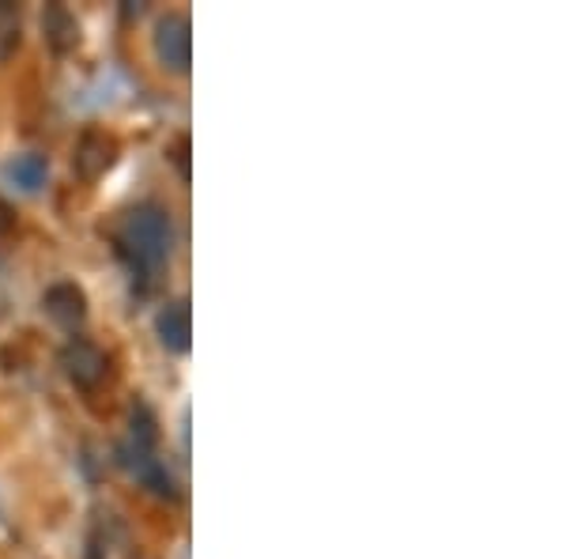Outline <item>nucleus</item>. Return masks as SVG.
Returning <instances> with one entry per match:
<instances>
[{
	"label": "nucleus",
	"instance_id": "obj_4",
	"mask_svg": "<svg viewBox=\"0 0 566 559\" xmlns=\"http://www.w3.org/2000/svg\"><path fill=\"white\" fill-rule=\"evenodd\" d=\"M117 155H122V148H117L114 136L103 130H87L76 141V152H72V170H76L84 182H98L114 170Z\"/></svg>",
	"mask_w": 566,
	"mask_h": 559
},
{
	"label": "nucleus",
	"instance_id": "obj_3",
	"mask_svg": "<svg viewBox=\"0 0 566 559\" xmlns=\"http://www.w3.org/2000/svg\"><path fill=\"white\" fill-rule=\"evenodd\" d=\"M155 58L167 72H189L193 65V23L186 12H167L155 23Z\"/></svg>",
	"mask_w": 566,
	"mask_h": 559
},
{
	"label": "nucleus",
	"instance_id": "obj_1",
	"mask_svg": "<svg viewBox=\"0 0 566 559\" xmlns=\"http://www.w3.org/2000/svg\"><path fill=\"white\" fill-rule=\"evenodd\" d=\"M117 258L129 265L133 283L140 280V291H151V283L163 277L175 250V224L159 200H144L125 213L122 227L114 235Z\"/></svg>",
	"mask_w": 566,
	"mask_h": 559
},
{
	"label": "nucleus",
	"instance_id": "obj_9",
	"mask_svg": "<svg viewBox=\"0 0 566 559\" xmlns=\"http://www.w3.org/2000/svg\"><path fill=\"white\" fill-rule=\"evenodd\" d=\"M8 178L15 182L20 189H27V194H34V189H42L45 186V174H50V159L45 155H15L12 163L4 167Z\"/></svg>",
	"mask_w": 566,
	"mask_h": 559
},
{
	"label": "nucleus",
	"instance_id": "obj_8",
	"mask_svg": "<svg viewBox=\"0 0 566 559\" xmlns=\"http://www.w3.org/2000/svg\"><path fill=\"white\" fill-rule=\"evenodd\" d=\"M23 45V8L15 0H0V65L15 58Z\"/></svg>",
	"mask_w": 566,
	"mask_h": 559
},
{
	"label": "nucleus",
	"instance_id": "obj_11",
	"mask_svg": "<svg viewBox=\"0 0 566 559\" xmlns=\"http://www.w3.org/2000/svg\"><path fill=\"white\" fill-rule=\"evenodd\" d=\"M167 155H170V163H175V167H178L181 178L189 182V136H178L175 148H170Z\"/></svg>",
	"mask_w": 566,
	"mask_h": 559
},
{
	"label": "nucleus",
	"instance_id": "obj_5",
	"mask_svg": "<svg viewBox=\"0 0 566 559\" xmlns=\"http://www.w3.org/2000/svg\"><path fill=\"white\" fill-rule=\"evenodd\" d=\"M42 310H45V318H50L53 325L76 333V329L87 322V291L80 288V283H72V280H57V283H50V288H45Z\"/></svg>",
	"mask_w": 566,
	"mask_h": 559
},
{
	"label": "nucleus",
	"instance_id": "obj_2",
	"mask_svg": "<svg viewBox=\"0 0 566 559\" xmlns=\"http://www.w3.org/2000/svg\"><path fill=\"white\" fill-rule=\"evenodd\" d=\"M57 363L76 390H98L109 374V355L95 341H87V337H72V341L61 348Z\"/></svg>",
	"mask_w": 566,
	"mask_h": 559
},
{
	"label": "nucleus",
	"instance_id": "obj_7",
	"mask_svg": "<svg viewBox=\"0 0 566 559\" xmlns=\"http://www.w3.org/2000/svg\"><path fill=\"white\" fill-rule=\"evenodd\" d=\"M42 31H45V42H50L53 53H69V50H76V42H80V23L65 4L45 8Z\"/></svg>",
	"mask_w": 566,
	"mask_h": 559
},
{
	"label": "nucleus",
	"instance_id": "obj_10",
	"mask_svg": "<svg viewBox=\"0 0 566 559\" xmlns=\"http://www.w3.org/2000/svg\"><path fill=\"white\" fill-rule=\"evenodd\" d=\"M155 438H159V431H155V416L148 405H136L133 408V443H136V454H151Z\"/></svg>",
	"mask_w": 566,
	"mask_h": 559
},
{
	"label": "nucleus",
	"instance_id": "obj_6",
	"mask_svg": "<svg viewBox=\"0 0 566 559\" xmlns=\"http://www.w3.org/2000/svg\"><path fill=\"white\" fill-rule=\"evenodd\" d=\"M155 337L167 352L186 355L189 344H193V310H189V299H175L155 314Z\"/></svg>",
	"mask_w": 566,
	"mask_h": 559
},
{
	"label": "nucleus",
	"instance_id": "obj_13",
	"mask_svg": "<svg viewBox=\"0 0 566 559\" xmlns=\"http://www.w3.org/2000/svg\"><path fill=\"white\" fill-rule=\"evenodd\" d=\"M84 559H103V548H98V545H91Z\"/></svg>",
	"mask_w": 566,
	"mask_h": 559
},
{
	"label": "nucleus",
	"instance_id": "obj_12",
	"mask_svg": "<svg viewBox=\"0 0 566 559\" xmlns=\"http://www.w3.org/2000/svg\"><path fill=\"white\" fill-rule=\"evenodd\" d=\"M12 231H15V208L8 205L4 197H0V238L12 235Z\"/></svg>",
	"mask_w": 566,
	"mask_h": 559
}]
</instances>
